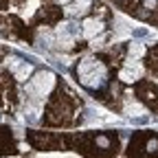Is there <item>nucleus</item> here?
<instances>
[{
  "label": "nucleus",
  "instance_id": "1",
  "mask_svg": "<svg viewBox=\"0 0 158 158\" xmlns=\"http://www.w3.org/2000/svg\"><path fill=\"white\" fill-rule=\"evenodd\" d=\"M79 77H81L84 84L97 86V84H101V79H103V68L97 62H92V59H86V62H81V66H79Z\"/></svg>",
  "mask_w": 158,
  "mask_h": 158
},
{
  "label": "nucleus",
  "instance_id": "2",
  "mask_svg": "<svg viewBox=\"0 0 158 158\" xmlns=\"http://www.w3.org/2000/svg\"><path fill=\"white\" fill-rule=\"evenodd\" d=\"M138 97H141L154 112H158V86H154L149 81H141L138 84Z\"/></svg>",
  "mask_w": 158,
  "mask_h": 158
},
{
  "label": "nucleus",
  "instance_id": "3",
  "mask_svg": "<svg viewBox=\"0 0 158 158\" xmlns=\"http://www.w3.org/2000/svg\"><path fill=\"white\" fill-rule=\"evenodd\" d=\"M51 86H53V75L51 73H40V75H35V79L31 81L29 92H35L40 97H44L51 90Z\"/></svg>",
  "mask_w": 158,
  "mask_h": 158
},
{
  "label": "nucleus",
  "instance_id": "4",
  "mask_svg": "<svg viewBox=\"0 0 158 158\" xmlns=\"http://www.w3.org/2000/svg\"><path fill=\"white\" fill-rule=\"evenodd\" d=\"M147 68H149L154 75H158V44L152 46L149 53H147Z\"/></svg>",
  "mask_w": 158,
  "mask_h": 158
},
{
  "label": "nucleus",
  "instance_id": "5",
  "mask_svg": "<svg viewBox=\"0 0 158 158\" xmlns=\"http://www.w3.org/2000/svg\"><path fill=\"white\" fill-rule=\"evenodd\" d=\"M101 22L99 20H88V22L84 24V35L86 37H92V35H97V33H101Z\"/></svg>",
  "mask_w": 158,
  "mask_h": 158
},
{
  "label": "nucleus",
  "instance_id": "6",
  "mask_svg": "<svg viewBox=\"0 0 158 158\" xmlns=\"http://www.w3.org/2000/svg\"><path fill=\"white\" fill-rule=\"evenodd\" d=\"M88 7H90V0H75V2L70 5V13L73 15H77V13H84V11H88Z\"/></svg>",
  "mask_w": 158,
  "mask_h": 158
},
{
  "label": "nucleus",
  "instance_id": "7",
  "mask_svg": "<svg viewBox=\"0 0 158 158\" xmlns=\"http://www.w3.org/2000/svg\"><path fill=\"white\" fill-rule=\"evenodd\" d=\"M35 158H68V156H62V154H40Z\"/></svg>",
  "mask_w": 158,
  "mask_h": 158
},
{
  "label": "nucleus",
  "instance_id": "8",
  "mask_svg": "<svg viewBox=\"0 0 158 158\" xmlns=\"http://www.w3.org/2000/svg\"><path fill=\"white\" fill-rule=\"evenodd\" d=\"M57 2H66V0H57Z\"/></svg>",
  "mask_w": 158,
  "mask_h": 158
}]
</instances>
